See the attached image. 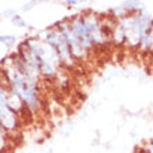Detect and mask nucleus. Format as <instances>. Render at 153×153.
<instances>
[{
    "instance_id": "1",
    "label": "nucleus",
    "mask_w": 153,
    "mask_h": 153,
    "mask_svg": "<svg viewBox=\"0 0 153 153\" xmlns=\"http://www.w3.org/2000/svg\"><path fill=\"white\" fill-rule=\"evenodd\" d=\"M0 42H3V43H6L7 46H10V45H13L14 42H16V38H14V36H10V35L0 36Z\"/></svg>"
},
{
    "instance_id": "2",
    "label": "nucleus",
    "mask_w": 153,
    "mask_h": 153,
    "mask_svg": "<svg viewBox=\"0 0 153 153\" xmlns=\"http://www.w3.org/2000/svg\"><path fill=\"white\" fill-rule=\"evenodd\" d=\"M13 22H14V24H17V25H20V27H24V25H25V22L22 21V18H21V17H18V16H16L14 18H13Z\"/></svg>"
}]
</instances>
